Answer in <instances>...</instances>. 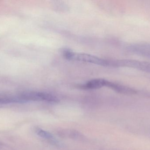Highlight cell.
Returning <instances> with one entry per match:
<instances>
[{"mask_svg": "<svg viewBox=\"0 0 150 150\" xmlns=\"http://www.w3.org/2000/svg\"><path fill=\"white\" fill-rule=\"evenodd\" d=\"M62 53L64 57L68 60L93 63L105 67H115V60L102 59L91 55L74 53L68 49L63 50Z\"/></svg>", "mask_w": 150, "mask_h": 150, "instance_id": "1", "label": "cell"}, {"mask_svg": "<svg viewBox=\"0 0 150 150\" xmlns=\"http://www.w3.org/2000/svg\"><path fill=\"white\" fill-rule=\"evenodd\" d=\"M19 103H26L31 101H45L49 102H57L58 99L55 96L46 93L38 92H24L17 97Z\"/></svg>", "mask_w": 150, "mask_h": 150, "instance_id": "2", "label": "cell"}, {"mask_svg": "<svg viewBox=\"0 0 150 150\" xmlns=\"http://www.w3.org/2000/svg\"><path fill=\"white\" fill-rule=\"evenodd\" d=\"M132 68L150 73V63L134 60H121V67Z\"/></svg>", "mask_w": 150, "mask_h": 150, "instance_id": "3", "label": "cell"}, {"mask_svg": "<svg viewBox=\"0 0 150 150\" xmlns=\"http://www.w3.org/2000/svg\"><path fill=\"white\" fill-rule=\"evenodd\" d=\"M128 50L137 55L150 58V44L137 43L129 46Z\"/></svg>", "mask_w": 150, "mask_h": 150, "instance_id": "4", "label": "cell"}, {"mask_svg": "<svg viewBox=\"0 0 150 150\" xmlns=\"http://www.w3.org/2000/svg\"><path fill=\"white\" fill-rule=\"evenodd\" d=\"M105 79L98 78L93 79L80 86L81 89L85 90L99 89L104 86Z\"/></svg>", "mask_w": 150, "mask_h": 150, "instance_id": "5", "label": "cell"}, {"mask_svg": "<svg viewBox=\"0 0 150 150\" xmlns=\"http://www.w3.org/2000/svg\"><path fill=\"white\" fill-rule=\"evenodd\" d=\"M37 134L39 136L42 138L45 139H51L52 138L53 136L49 132H47L45 130L41 129H38L36 131Z\"/></svg>", "mask_w": 150, "mask_h": 150, "instance_id": "6", "label": "cell"}, {"mask_svg": "<svg viewBox=\"0 0 150 150\" xmlns=\"http://www.w3.org/2000/svg\"><path fill=\"white\" fill-rule=\"evenodd\" d=\"M0 105H5V99L4 98H0Z\"/></svg>", "mask_w": 150, "mask_h": 150, "instance_id": "7", "label": "cell"}]
</instances>
